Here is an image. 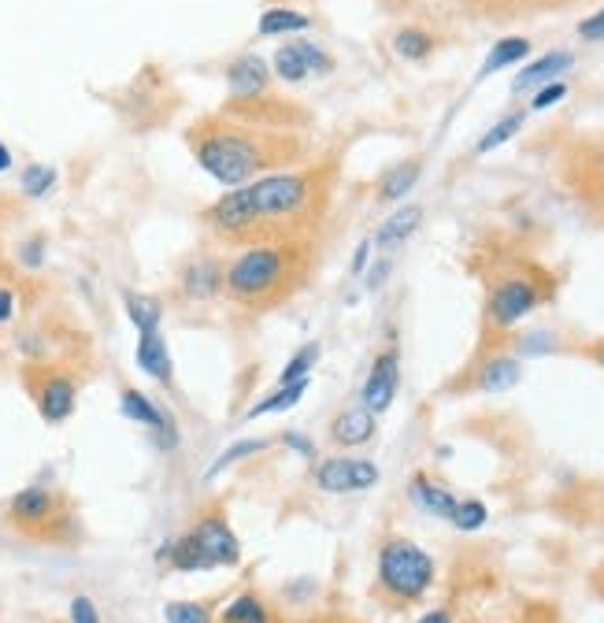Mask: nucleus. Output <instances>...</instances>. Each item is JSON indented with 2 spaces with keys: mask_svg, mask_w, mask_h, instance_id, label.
Here are the masks:
<instances>
[{
  "mask_svg": "<svg viewBox=\"0 0 604 623\" xmlns=\"http://www.w3.org/2000/svg\"><path fill=\"white\" fill-rule=\"evenodd\" d=\"M337 167L308 160L300 167L260 175L201 208V223L223 249L268 242H311L334 204Z\"/></svg>",
  "mask_w": 604,
  "mask_h": 623,
  "instance_id": "obj_1",
  "label": "nucleus"
},
{
  "mask_svg": "<svg viewBox=\"0 0 604 623\" xmlns=\"http://www.w3.org/2000/svg\"><path fill=\"white\" fill-rule=\"evenodd\" d=\"M186 145L197 160V167L215 178L223 190L245 186L260 175L286 172V167L308 164L311 141L305 130H279L245 122L234 116H201L186 127Z\"/></svg>",
  "mask_w": 604,
  "mask_h": 623,
  "instance_id": "obj_2",
  "label": "nucleus"
},
{
  "mask_svg": "<svg viewBox=\"0 0 604 623\" xmlns=\"http://www.w3.org/2000/svg\"><path fill=\"white\" fill-rule=\"evenodd\" d=\"M316 238L311 242H268L230 249L223 279V301L238 312L268 316L289 305L311 282L316 271Z\"/></svg>",
  "mask_w": 604,
  "mask_h": 623,
  "instance_id": "obj_3",
  "label": "nucleus"
},
{
  "mask_svg": "<svg viewBox=\"0 0 604 623\" xmlns=\"http://www.w3.org/2000/svg\"><path fill=\"white\" fill-rule=\"evenodd\" d=\"M438 583V564L419 542L404 534H386L375 550V587L371 593L390 612L419 606Z\"/></svg>",
  "mask_w": 604,
  "mask_h": 623,
  "instance_id": "obj_4",
  "label": "nucleus"
},
{
  "mask_svg": "<svg viewBox=\"0 0 604 623\" xmlns=\"http://www.w3.org/2000/svg\"><path fill=\"white\" fill-rule=\"evenodd\" d=\"M4 519L12 531L31 538V542L71 545L79 538V513H74L71 497L42 483L15 490L4 508Z\"/></svg>",
  "mask_w": 604,
  "mask_h": 623,
  "instance_id": "obj_5",
  "label": "nucleus"
},
{
  "mask_svg": "<svg viewBox=\"0 0 604 623\" xmlns=\"http://www.w3.org/2000/svg\"><path fill=\"white\" fill-rule=\"evenodd\" d=\"M556 282L542 271H508V275L494 279L486 290L483 305V327L486 334L505 338L508 330H516L526 316H534L545 301H553Z\"/></svg>",
  "mask_w": 604,
  "mask_h": 623,
  "instance_id": "obj_6",
  "label": "nucleus"
},
{
  "mask_svg": "<svg viewBox=\"0 0 604 623\" xmlns=\"http://www.w3.org/2000/svg\"><path fill=\"white\" fill-rule=\"evenodd\" d=\"M23 390L26 398L34 401L37 415H42L49 427H60V423H68L74 409H79V393H82L79 367L71 361L23 364Z\"/></svg>",
  "mask_w": 604,
  "mask_h": 623,
  "instance_id": "obj_7",
  "label": "nucleus"
},
{
  "mask_svg": "<svg viewBox=\"0 0 604 623\" xmlns=\"http://www.w3.org/2000/svg\"><path fill=\"white\" fill-rule=\"evenodd\" d=\"M523 379V361L508 349L505 342H486L475 353L460 379H452L446 390L449 393H508Z\"/></svg>",
  "mask_w": 604,
  "mask_h": 623,
  "instance_id": "obj_8",
  "label": "nucleus"
},
{
  "mask_svg": "<svg viewBox=\"0 0 604 623\" xmlns=\"http://www.w3.org/2000/svg\"><path fill=\"white\" fill-rule=\"evenodd\" d=\"M382 479V471L375 460L353 457V452H330L311 465V486L327 497H345V494H364L375 490Z\"/></svg>",
  "mask_w": 604,
  "mask_h": 623,
  "instance_id": "obj_9",
  "label": "nucleus"
},
{
  "mask_svg": "<svg viewBox=\"0 0 604 623\" xmlns=\"http://www.w3.org/2000/svg\"><path fill=\"white\" fill-rule=\"evenodd\" d=\"M223 279H226V257L220 252L197 249L190 252L175 271V297L182 305H215L223 301Z\"/></svg>",
  "mask_w": 604,
  "mask_h": 623,
  "instance_id": "obj_10",
  "label": "nucleus"
},
{
  "mask_svg": "<svg viewBox=\"0 0 604 623\" xmlns=\"http://www.w3.org/2000/svg\"><path fill=\"white\" fill-rule=\"evenodd\" d=\"M223 79H226L223 108H241V104L263 101L275 93V74H271V63L260 52H238L226 63Z\"/></svg>",
  "mask_w": 604,
  "mask_h": 623,
  "instance_id": "obj_11",
  "label": "nucleus"
},
{
  "mask_svg": "<svg viewBox=\"0 0 604 623\" xmlns=\"http://www.w3.org/2000/svg\"><path fill=\"white\" fill-rule=\"evenodd\" d=\"M190 534L201 542V550L208 553V561H212L215 568H238V564L245 561L241 538L230 527V519H226V513L220 505L201 508L190 524Z\"/></svg>",
  "mask_w": 604,
  "mask_h": 623,
  "instance_id": "obj_12",
  "label": "nucleus"
},
{
  "mask_svg": "<svg viewBox=\"0 0 604 623\" xmlns=\"http://www.w3.org/2000/svg\"><path fill=\"white\" fill-rule=\"evenodd\" d=\"M398 390H401V349H398V342H390L375 353L371 367H367V379L360 386V404L367 412L382 415L393 409Z\"/></svg>",
  "mask_w": 604,
  "mask_h": 623,
  "instance_id": "obj_13",
  "label": "nucleus"
},
{
  "mask_svg": "<svg viewBox=\"0 0 604 623\" xmlns=\"http://www.w3.org/2000/svg\"><path fill=\"white\" fill-rule=\"evenodd\" d=\"M375 434H379V415L367 412L364 404H348V409H337L330 415L327 423V442L334 449H364L375 442Z\"/></svg>",
  "mask_w": 604,
  "mask_h": 623,
  "instance_id": "obj_14",
  "label": "nucleus"
},
{
  "mask_svg": "<svg viewBox=\"0 0 604 623\" xmlns=\"http://www.w3.org/2000/svg\"><path fill=\"white\" fill-rule=\"evenodd\" d=\"M134 364H138V372L145 375V379H153L156 386H175V356H171V345H167L164 330L138 334Z\"/></svg>",
  "mask_w": 604,
  "mask_h": 623,
  "instance_id": "obj_15",
  "label": "nucleus"
},
{
  "mask_svg": "<svg viewBox=\"0 0 604 623\" xmlns=\"http://www.w3.org/2000/svg\"><path fill=\"white\" fill-rule=\"evenodd\" d=\"M408 502L419 508V513H427L434 519H452L460 497L452 494V490L441 483V479H434L430 471H412V479H408Z\"/></svg>",
  "mask_w": 604,
  "mask_h": 623,
  "instance_id": "obj_16",
  "label": "nucleus"
},
{
  "mask_svg": "<svg viewBox=\"0 0 604 623\" xmlns=\"http://www.w3.org/2000/svg\"><path fill=\"white\" fill-rule=\"evenodd\" d=\"M215 623H282V620L268 593L249 587V590H238L220 612H215Z\"/></svg>",
  "mask_w": 604,
  "mask_h": 623,
  "instance_id": "obj_17",
  "label": "nucleus"
},
{
  "mask_svg": "<svg viewBox=\"0 0 604 623\" xmlns=\"http://www.w3.org/2000/svg\"><path fill=\"white\" fill-rule=\"evenodd\" d=\"M571 63H575V52H568V49H556V52L537 56L534 63H526V68L516 74L512 93H534V90L549 86V82H556L560 74L571 71Z\"/></svg>",
  "mask_w": 604,
  "mask_h": 623,
  "instance_id": "obj_18",
  "label": "nucleus"
},
{
  "mask_svg": "<svg viewBox=\"0 0 604 623\" xmlns=\"http://www.w3.org/2000/svg\"><path fill=\"white\" fill-rule=\"evenodd\" d=\"M419 223H423V208L419 204H401L398 212H390L386 215V223L375 231V249L382 252V257H390V252H398L404 242L412 238L415 231H419Z\"/></svg>",
  "mask_w": 604,
  "mask_h": 623,
  "instance_id": "obj_19",
  "label": "nucleus"
},
{
  "mask_svg": "<svg viewBox=\"0 0 604 623\" xmlns=\"http://www.w3.org/2000/svg\"><path fill=\"white\" fill-rule=\"evenodd\" d=\"M119 412L127 415L130 423L145 427L149 434L171 420V412H167L156 398H149L145 390H138V386H122V390H119Z\"/></svg>",
  "mask_w": 604,
  "mask_h": 623,
  "instance_id": "obj_20",
  "label": "nucleus"
},
{
  "mask_svg": "<svg viewBox=\"0 0 604 623\" xmlns=\"http://www.w3.org/2000/svg\"><path fill=\"white\" fill-rule=\"evenodd\" d=\"M122 312H127L130 327L138 334H153V330H164V297L156 294H141V290H122Z\"/></svg>",
  "mask_w": 604,
  "mask_h": 623,
  "instance_id": "obj_21",
  "label": "nucleus"
},
{
  "mask_svg": "<svg viewBox=\"0 0 604 623\" xmlns=\"http://www.w3.org/2000/svg\"><path fill=\"white\" fill-rule=\"evenodd\" d=\"M308 390H311V379H305V383H286V386H275V390H271L268 398L252 401L249 409H245L241 420H245V423H257V420H263V415L294 412L297 404L308 398Z\"/></svg>",
  "mask_w": 604,
  "mask_h": 623,
  "instance_id": "obj_22",
  "label": "nucleus"
},
{
  "mask_svg": "<svg viewBox=\"0 0 604 623\" xmlns=\"http://www.w3.org/2000/svg\"><path fill=\"white\" fill-rule=\"evenodd\" d=\"M311 31V15L289 4H271L263 8V15L257 19V34L260 37H289V34H305Z\"/></svg>",
  "mask_w": 604,
  "mask_h": 623,
  "instance_id": "obj_23",
  "label": "nucleus"
},
{
  "mask_svg": "<svg viewBox=\"0 0 604 623\" xmlns=\"http://www.w3.org/2000/svg\"><path fill=\"white\" fill-rule=\"evenodd\" d=\"M419 175H423V164H419V160H404V164H393L390 172L379 178V186H375V201H379V204H398V201H404V197L415 190Z\"/></svg>",
  "mask_w": 604,
  "mask_h": 623,
  "instance_id": "obj_24",
  "label": "nucleus"
},
{
  "mask_svg": "<svg viewBox=\"0 0 604 623\" xmlns=\"http://www.w3.org/2000/svg\"><path fill=\"white\" fill-rule=\"evenodd\" d=\"M434 49H438V37H434L427 26H401V31L393 34V52L408 63H423Z\"/></svg>",
  "mask_w": 604,
  "mask_h": 623,
  "instance_id": "obj_25",
  "label": "nucleus"
},
{
  "mask_svg": "<svg viewBox=\"0 0 604 623\" xmlns=\"http://www.w3.org/2000/svg\"><path fill=\"white\" fill-rule=\"evenodd\" d=\"M526 56H531V42H526V37H501V42L489 49L483 68H478V82L489 79V74H497V71H505V68H512V63H519V60H526Z\"/></svg>",
  "mask_w": 604,
  "mask_h": 623,
  "instance_id": "obj_26",
  "label": "nucleus"
},
{
  "mask_svg": "<svg viewBox=\"0 0 604 623\" xmlns=\"http://www.w3.org/2000/svg\"><path fill=\"white\" fill-rule=\"evenodd\" d=\"M271 446H275L271 438H241V442H234V446H226L220 457H215V465L208 468V479L223 475L226 468H238V465H245V460L263 457V452H268Z\"/></svg>",
  "mask_w": 604,
  "mask_h": 623,
  "instance_id": "obj_27",
  "label": "nucleus"
},
{
  "mask_svg": "<svg viewBox=\"0 0 604 623\" xmlns=\"http://www.w3.org/2000/svg\"><path fill=\"white\" fill-rule=\"evenodd\" d=\"M220 598H178L164 606V620L167 623H215V609Z\"/></svg>",
  "mask_w": 604,
  "mask_h": 623,
  "instance_id": "obj_28",
  "label": "nucleus"
},
{
  "mask_svg": "<svg viewBox=\"0 0 604 623\" xmlns=\"http://www.w3.org/2000/svg\"><path fill=\"white\" fill-rule=\"evenodd\" d=\"M56 183H60V172H56L52 164H26L23 172H19V193L31 197V201L49 197L56 190Z\"/></svg>",
  "mask_w": 604,
  "mask_h": 623,
  "instance_id": "obj_29",
  "label": "nucleus"
},
{
  "mask_svg": "<svg viewBox=\"0 0 604 623\" xmlns=\"http://www.w3.org/2000/svg\"><path fill=\"white\" fill-rule=\"evenodd\" d=\"M319 356H323V345H319V342H305L294 356H289L286 364H282V372H279V383H275V386L311 379V372H316V367H319Z\"/></svg>",
  "mask_w": 604,
  "mask_h": 623,
  "instance_id": "obj_30",
  "label": "nucleus"
},
{
  "mask_svg": "<svg viewBox=\"0 0 604 623\" xmlns=\"http://www.w3.org/2000/svg\"><path fill=\"white\" fill-rule=\"evenodd\" d=\"M271 74H275V82H286V86H300V82L311 79L294 42H286V45H279V49H275V60H271Z\"/></svg>",
  "mask_w": 604,
  "mask_h": 623,
  "instance_id": "obj_31",
  "label": "nucleus"
},
{
  "mask_svg": "<svg viewBox=\"0 0 604 623\" xmlns=\"http://www.w3.org/2000/svg\"><path fill=\"white\" fill-rule=\"evenodd\" d=\"M523 122H526V111L523 108H516V111H508L505 119H497L494 127L486 130L483 138H478V145H475V153L478 156H486V153H494V149H501L505 141H512L519 130H523Z\"/></svg>",
  "mask_w": 604,
  "mask_h": 623,
  "instance_id": "obj_32",
  "label": "nucleus"
},
{
  "mask_svg": "<svg viewBox=\"0 0 604 623\" xmlns=\"http://www.w3.org/2000/svg\"><path fill=\"white\" fill-rule=\"evenodd\" d=\"M582 193L579 197H590L593 208L604 212V145H593V153L582 160Z\"/></svg>",
  "mask_w": 604,
  "mask_h": 623,
  "instance_id": "obj_33",
  "label": "nucleus"
},
{
  "mask_svg": "<svg viewBox=\"0 0 604 623\" xmlns=\"http://www.w3.org/2000/svg\"><path fill=\"white\" fill-rule=\"evenodd\" d=\"M486 519H489V508L478 502V497H464V502H457V513H452L449 524L464 534H475L486 527Z\"/></svg>",
  "mask_w": 604,
  "mask_h": 623,
  "instance_id": "obj_34",
  "label": "nucleus"
},
{
  "mask_svg": "<svg viewBox=\"0 0 604 623\" xmlns=\"http://www.w3.org/2000/svg\"><path fill=\"white\" fill-rule=\"evenodd\" d=\"M294 45H297L300 60H305L308 74H319V79H327V74H334L337 60H334V56H330V52H327L319 42H308V37H300V42H294Z\"/></svg>",
  "mask_w": 604,
  "mask_h": 623,
  "instance_id": "obj_35",
  "label": "nucleus"
},
{
  "mask_svg": "<svg viewBox=\"0 0 604 623\" xmlns=\"http://www.w3.org/2000/svg\"><path fill=\"white\" fill-rule=\"evenodd\" d=\"M45 260H49V242H45V234H31V238L15 245V263L23 271H42Z\"/></svg>",
  "mask_w": 604,
  "mask_h": 623,
  "instance_id": "obj_36",
  "label": "nucleus"
},
{
  "mask_svg": "<svg viewBox=\"0 0 604 623\" xmlns=\"http://www.w3.org/2000/svg\"><path fill=\"white\" fill-rule=\"evenodd\" d=\"M275 442H279V446L286 449V452H294V457L308 460V465H316V460H319V449H316V442H311L305 431H282Z\"/></svg>",
  "mask_w": 604,
  "mask_h": 623,
  "instance_id": "obj_37",
  "label": "nucleus"
},
{
  "mask_svg": "<svg viewBox=\"0 0 604 623\" xmlns=\"http://www.w3.org/2000/svg\"><path fill=\"white\" fill-rule=\"evenodd\" d=\"M68 620L71 623H104L97 601H93L90 593H74V598L68 601Z\"/></svg>",
  "mask_w": 604,
  "mask_h": 623,
  "instance_id": "obj_38",
  "label": "nucleus"
},
{
  "mask_svg": "<svg viewBox=\"0 0 604 623\" xmlns=\"http://www.w3.org/2000/svg\"><path fill=\"white\" fill-rule=\"evenodd\" d=\"M564 97H568V82H564V79H556V82H549V86L534 90V97H531V111H549L553 104H560Z\"/></svg>",
  "mask_w": 604,
  "mask_h": 623,
  "instance_id": "obj_39",
  "label": "nucleus"
},
{
  "mask_svg": "<svg viewBox=\"0 0 604 623\" xmlns=\"http://www.w3.org/2000/svg\"><path fill=\"white\" fill-rule=\"evenodd\" d=\"M390 271H393V260H390V257H379V260L367 263V271H364L360 279H364L367 290H382L386 279H390Z\"/></svg>",
  "mask_w": 604,
  "mask_h": 623,
  "instance_id": "obj_40",
  "label": "nucleus"
},
{
  "mask_svg": "<svg viewBox=\"0 0 604 623\" xmlns=\"http://www.w3.org/2000/svg\"><path fill=\"white\" fill-rule=\"evenodd\" d=\"M15 316H19V294H15V286H0V327L15 324Z\"/></svg>",
  "mask_w": 604,
  "mask_h": 623,
  "instance_id": "obj_41",
  "label": "nucleus"
},
{
  "mask_svg": "<svg viewBox=\"0 0 604 623\" xmlns=\"http://www.w3.org/2000/svg\"><path fill=\"white\" fill-rule=\"evenodd\" d=\"M371 257H375V242H371V238H364L360 245H356L353 260H348V271H353V279H360V275H364L367 263H371Z\"/></svg>",
  "mask_w": 604,
  "mask_h": 623,
  "instance_id": "obj_42",
  "label": "nucleus"
},
{
  "mask_svg": "<svg viewBox=\"0 0 604 623\" xmlns=\"http://www.w3.org/2000/svg\"><path fill=\"white\" fill-rule=\"evenodd\" d=\"M579 37L582 42H604V8L597 15H587L579 23Z\"/></svg>",
  "mask_w": 604,
  "mask_h": 623,
  "instance_id": "obj_43",
  "label": "nucleus"
},
{
  "mask_svg": "<svg viewBox=\"0 0 604 623\" xmlns=\"http://www.w3.org/2000/svg\"><path fill=\"white\" fill-rule=\"evenodd\" d=\"M415 623H457V609L452 606H441V609H430V612H423Z\"/></svg>",
  "mask_w": 604,
  "mask_h": 623,
  "instance_id": "obj_44",
  "label": "nucleus"
},
{
  "mask_svg": "<svg viewBox=\"0 0 604 623\" xmlns=\"http://www.w3.org/2000/svg\"><path fill=\"white\" fill-rule=\"evenodd\" d=\"M579 353L587 356V361L597 364V367H604V338H593V342H590V345H582Z\"/></svg>",
  "mask_w": 604,
  "mask_h": 623,
  "instance_id": "obj_45",
  "label": "nucleus"
},
{
  "mask_svg": "<svg viewBox=\"0 0 604 623\" xmlns=\"http://www.w3.org/2000/svg\"><path fill=\"white\" fill-rule=\"evenodd\" d=\"M12 164H15V160H12V149H8L4 141H0V175L12 172Z\"/></svg>",
  "mask_w": 604,
  "mask_h": 623,
  "instance_id": "obj_46",
  "label": "nucleus"
},
{
  "mask_svg": "<svg viewBox=\"0 0 604 623\" xmlns=\"http://www.w3.org/2000/svg\"><path fill=\"white\" fill-rule=\"evenodd\" d=\"M457 623H478V620H457Z\"/></svg>",
  "mask_w": 604,
  "mask_h": 623,
  "instance_id": "obj_47",
  "label": "nucleus"
}]
</instances>
